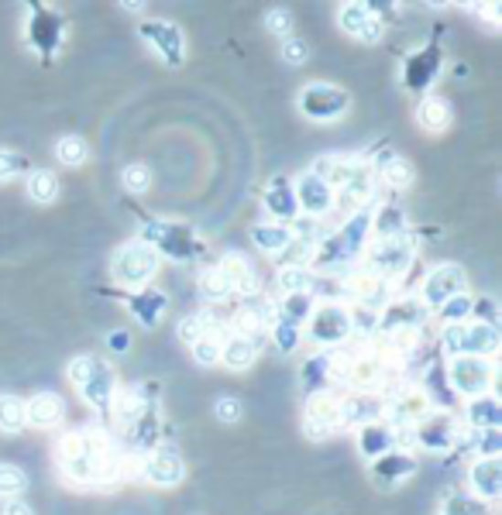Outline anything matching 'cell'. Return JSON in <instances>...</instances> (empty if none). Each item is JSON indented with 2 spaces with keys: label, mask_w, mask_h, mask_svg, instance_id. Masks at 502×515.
<instances>
[{
  "label": "cell",
  "mask_w": 502,
  "mask_h": 515,
  "mask_svg": "<svg viewBox=\"0 0 502 515\" xmlns=\"http://www.w3.org/2000/svg\"><path fill=\"white\" fill-rule=\"evenodd\" d=\"M155 272H158V255L152 247H144V244H128L114 261V279L128 289L152 282Z\"/></svg>",
  "instance_id": "cell-1"
},
{
  "label": "cell",
  "mask_w": 502,
  "mask_h": 515,
  "mask_svg": "<svg viewBox=\"0 0 502 515\" xmlns=\"http://www.w3.org/2000/svg\"><path fill=\"white\" fill-rule=\"evenodd\" d=\"M451 388L461 392V395H468V399H478V395H486L488 385H492V368H488V361L482 358H472V354H458V358L451 361Z\"/></svg>",
  "instance_id": "cell-2"
},
{
  "label": "cell",
  "mask_w": 502,
  "mask_h": 515,
  "mask_svg": "<svg viewBox=\"0 0 502 515\" xmlns=\"http://www.w3.org/2000/svg\"><path fill=\"white\" fill-rule=\"evenodd\" d=\"M300 110L306 117H314V121H334L337 114L347 110V93L327 83H314L300 93Z\"/></svg>",
  "instance_id": "cell-3"
},
{
  "label": "cell",
  "mask_w": 502,
  "mask_h": 515,
  "mask_svg": "<svg viewBox=\"0 0 502 515\" xmlns=\"http://www.w3.org/2000/svg\"><path fill=\"white\" fill-rule=\"evenodd\" d=\"M410 258H413V251H410V244L400 237H379V241L372 244V268L379 279H400L406 268H410Z\"/></svg>",
  "instance_id": "cell-4"
},
{
  "label": "cell",
  "mask_w": 502,
  "mask_h": 515,
  "mask_svg": "<svg viewBox=\"0 0 502 515\" xmlns=\"http://www.w3.org/2000/svg\"><path fill=\"white\" fill-rule=\"evenodd\" d=\"M334 426H341V399L327 392H314L306 402V436L324 440Z\"/></svg>",
  "instance_id": "cell-5"
},
{
  "label": "cell",
  "mask_w": 502,
  "mask_h": 515,
  "mask_svg": "<svg viewBox=\"0 0 502 515\" xmlns=\"http://www.w3.org/2000/svg\"><path fill=\"white\" fill-rule=\"evenodd\" d=\"M461 292H465V272L458 265H441L423 282V302L427 306H444L447 300H454Z\"/></svg>",
  "instance_id": "cell-6"
},
{
  "label": "cell",
  "mask_w": 502,
  "mask_h": 515,
  "mask_svg": "<svg viewBox=\"0 0 502 515\" xmlns=\"http://www.w3.org/2000/svg\"><path fill=\"white\" fill-rule=\"evenodd\" d=\"M337 21H341V31L355 35V38H361V42L375 45L379 38H382V21H379L372 7H365V4H345L341 15H337Z\"/></svg>",
  "instance_id": "cell-7"
},
{
  "label": "cell",
  "mask_w": 502,
  "mask_h": 515,
  "mask_svg": "<svg viewBox=\"0 0 502 515\" xmlns=\"http://www.w3.org/2000/svg\"><path fill=\"white\" fill-rule=\"evenodd\" d=\"M351 333V320H347V310L341 306H320L310 323V337L316 343H341Z\"/></svg>",
  "instance_id": "cell-8"
},
{
  "label": "cell",
  "mask_w": 502,
  "mask_h": 515,
  "mask_svg": "<svg viewBox=\"0 0 502 515\" xmlns=\"http://www.w3.org/2000/svg\"><path fill=\"white\" fill-rule=\"evenodd\" d=\"M217 272L224 275V282H228L230 292H241V296H255V292H259V275L251 268V261L244 255H238V251H230V255L220 258Z\"/></svg>",
  "instance_id": "cell-9"
},
{
  "label": "cell",
  "mask_w": 502,
  "mask_h": 515,
  "mask_svg": "<svg viewBox=\"0 0 502 515\" xmlns=\"http://www.w3.org/2000/svg\"><path fill=\"white\" fill-rule=\"evenodd\" d=\"M499 330L492 327V323H486V320H475V323H465V330H461V351L465 354H472V358H482L486 361L488 354H496L499 351Z\"/></svg>",
  "instance_id": "cell-10"
},
{
  "label": "cell",
  "mask_w": 502,
  "mask_h": 515,
  "mask_svg": "<svg viewBox=\"0 0 502 515\" xmlns=\"http://www.w3.org/2000/svg\"><path fill=\"white\" fill-rule=\"evenodd\" d=\"M144 474H148V481L158 488H173L183 481V460L176 454L173 447H162L155 450L152 457L144 460Z\"/></svg>",
  "instance_id": "cell-11"
},
{
  "label": "cell",
  "mask_w": 502,
  "mask_h": 515,
  "mask_svg": "<svg viewBox=\"0 0 502 515\" xmlns=\"http://www.w3.org/2000/svg\"><path fill=\"white\" fill-rule=\"evenodd\" d=\"M293 193H296V206L314 216L327 214L330 203H334V189H330L324 179H316L314 172H306V175L300 179V186L293 189Z\"/></svg>",
  "instance_id": "cell-12"
},
{
  "label": "cell",
  "mask_w": 502,
  "mask_h": 515,
  "mask_svg": "<svg viewBox=\"0 0 502 515\" xmlns=\"http://www.w3.org/2000/svg\"><path fill=\"white\" fill-rule=\"evenodd\" d=\"M142 35L148 38V42H152V48H155V52L166 58V62H173V66H179V62H183V35H179L173 25L148 21V25H142Z\"/></svg>",
  "instance_id": "cell-13"
},
{
  "label": "cell",
  "mask_w": 502,
  "mask_h": 515,
  "mask_svg": "<svg viewBox=\"0 0 502 515\" xmlns=\"http://www.w3.org/2000/svg\"><path fill=\"white\" fill-rule=\"evenodd\" d=\"M345 378L351 382L355 388L361 392H375V388H382L386 382V361L368 354V358H355L345 364Z\"/></svg>",
  "instance_id": "cell-14"
},
{
  "label": "cell",
  "mask_w": 502,
  "mask_h": 515,
  "mask_svg": "<svg viewBox=\"0 0 502 515\" xmlns=\"http://www.w3.org/2000/svg\"><path fill=\"white\" fill-rule=\"evenodd\" d=\"M472 488L482 499H499L502 491V460L499 457H482L472 468Z\"/></svg>",
  "instance_id": "cell-15"
},
{
  "label": "cell",
  "mask_w": 502,
  "mask_h": 515,
  "mask_svg": "<svg viewBox=\"0 0 502 515\" xmlns=\"http://www.w3.org/2000/svg\"><path fill=\"white\" fill-rule=\"evenodd\" d=\"M389 413H392V419L402 423V426H413V423H420V419L427 415V395L416 392V388H406V392H400V395L392 399Z\"/></svg>",
  "instance_id": "cell-16"
},
{
  "label": "cell",
  "mask_w": 502,
  "mask_h": 515,
  "mask_svg": "<svg viewBox=\"0 0 502 515\" xmlns=\"http://www.w3.org/2000/svg\"><path fill=\"white\" fill-rule=\"evenodd\" d=\"M259 358V341H248V337H228L220 347V361L228 364L230 372H244L251 368Z\"/></svg>",
  "instance_id": "cell-17"
},
{
  "label": "cell",
  "mask_w": 502,
  "mask_h": 515,
  "mask_svg": "<svg viewBox=\"0 0 502 515\" xmlns=\"http://www.w3.org/2000/svg\"><path fill=\"white\" fill-rule=\"evenodd\" d=\"M361 454L365 457H386V454H392V444H396V433L389 426H382V423H368V426H361Z\"/></svg>",
  "instance_id": "cell-18"
},
{
  "label": "cell",
  "mask_w": 502,
  "mask_h": 515,
  "mask_svg": "<svg viewBox=\"0 0 502 515\" xmlns=\"http://www.w3.org/2000/svg\"><path fill=\"white\" fill-rule=\"evenodd\" d=\"M265 206H269V214L279 216V220H293V216L300 214V206H296V193L289 186L286 179H275L269 193H265Z\"/></svg>",
  "instance_id": "cell-19"
},
{
  "label": "cell",
  "mask_w": 502,
  "mask_h": 515,
  "mask_svg": "<svg viewBox=\"0 0 502 515\" xmlns=\"http://www.w3.org/2000/svg\"><path fill=\"white\" fill-rule=\"evenodd\" d=\"M25 415H28V423H35V426H56L59 419H62V399L52 395V392H42V395H35L25 405Z\"/></svg>",
  "instance_id": "cell-20"
},
{
  "label": "cell",
  "mask_w": 502,
  "mask_h": 515,
  "mask_svg": "<svg viewBox=\"0 0 502 515\" xmlns=\"http://www.w3.org/2000/svg\"><path fill=\"white\" fill-rule=\"evenodd\" d=\"M351 289H355V296H358L361 310H375V306L389 302V282L386 279H379L375 272L358 275V279L351 282Z\"/></svg>",
  "instance_id": "cell-21"
},
{
  "label": "cell",
  "mask_w": 502,
  "mask_h": 515,
  "mask_svg": "<svg viewBox=\"0 0 502 515\" xmlns=\"http://www.w3.org/2000/svg\"><path fill=\"white\" fill-rule=\"evenodd\" d=\"M80 392L87 395V402H93L97 409H103L107 402L114 399V374H111V368L101 361V368H97V372L90 374L87 382L80 385Z\"/></svg>",
  "instance_id": "cell-22"
},
{
  "label": "cell",
  "mask_w": 502,
  "mask_h": 515,
  "mask_svg": "<svg viewBox=\"0 0 502 515\" xmlns=\"http://www.w3.org/2000/svg\"><path fill=\"white\" fill-rule=\"evenodd\" d=\"M355 169H358V162H351V158H337V155H327V158H320L316 162V169H314V175L316 179H324L330 189L337 186H345L347 179L355 175Z\"/></svg>",
  "instance_id": "cell-23"
},
{
  "label": "cell",
  "mask_w": 502,
  "mask_h": 515,
  "mask_svg": "<svg viewBox=\"0 0 502 515\" xmlns=\"http://www.w3.org/2000/svg\"><path fill=\"white\" fill-rule=\"evenodd\" d=\"M251 241L259 244L262 251H269V255H283L289 241H293V230L286 224H259L251 230Z\"/></svg>",
  "instance_id": "cell-24"
},
{
  "label": "cell",
  "mask_w": 502,
  "mask_h": 515,
  "mask_svg": "<svg viewBox=\"0 0 502 515\" xmlns=\"http://www.w3.org/2000/svg\"><path fill=\"white\" fill-rule=\"evenodd\" d=\"M468 419L475 423V429H499V423H502L499 402L492 399V395H478V399H472V405H468Z\"/></svg>",
  "instance_id": "cell-25"
},
{
  "label": "cell",
  "mask_w": 502,
  "mask_h": 515,
  "mask_svg": "<svg viewBox=\"0 0 502 515\" xmlns=\"http://www.w3.org/2000/svg\"><path fill=\"white\" fill-rule=\"evenodd\" d=\"M416 440L423 447H433V450H441L454 440V423L451 419H431L427 426H416Z\"/></svg>",
  "instance_id": "cell-26"
},
{
  "label": "cell",
  "mask_w": 502,
  "mask_h": 515,
  "mask_svg": "<svg viewBox=\"0 0 502 515\" xmlns=\"http://www.w3.org/2000/svg\"><path fill=\"white\" fill-rule=\"evenodd\" d=\"M379 175H382V183L392 189H406L410 186V179H413V165L406 162V158L400 155H386L382 158V169H379Z\"/></svg>",
  "instance_id": "cell-27"
},
{
  "label": "cell",
  "mask_w": 502,
  "mask_h": 515,
  "mask_svg": "<svg viewBox=\"0 0 502 515\" xmlns=\"http://www.w3.org/2000/svg\"><path fill=\"white\" fill-rule=\"evenodd\" d=\"M416 117H420V124L427 131H444L451 124V107L444 100H437V97H427V100L420 103Z\"/></svg>",
  "instance_id": "cell-28"
},
{
  "label": "cell",
  "mask_w": 502,
  "mask_h": 515,
  "mask_svg": "<svg viewBox=\"0 0 502 515\" xmlns=\"http://www.w3.org/2000/svg\"><path fill=\"white\" fill-rule=\"evenodd\" d=\"M25 423H28L25 402L17 399V395H0V429L4 433H21Z\"/></svg>",
  "instance_id": "cell-29"
},
{
  "label": "cell",
  "mask_w": 502,
  "mask_h": 515,
  "mask_svg": "<svg viewBox=\"0 0 502 515\" xmlns=\"http://www.w3.org/2000/svg\"><path fill=\"white\" fill-rule=\"evenodd\" d=\"M28 196L35 203H52L59 196V179L52 175V172H31L28 175Z\"/></svg>",
  "instance_id": "cell-30"
},
{
  "label": "cell",
  "mask_w": 502,
  "mask_h": 515,
  "mask_svg": "<svg viewBox=\"0 0 502 515\" xmlns=\"http://www.w3.org/2000/svg\"><path fill=\"white\" fill-rule=\"evenodd\" d=\"M337 193H341V200L345 203H365V196H368V193H372V172L368 169H355V175H351V179H347L345 186L337 189Z\"/></svg>",
  "instance_id": "cell-31"
},
{
  "label": "cell",
  "mask_w": 502,
  "mask_h": 515,
  "mask_svg": "<svg viewBox=\"0 0 502 515\" xmlns=\"http://www.w3.org/2000/svg\"><path fill=\"white\" fill-rule=\"evenodd\" d=\"M310 272L303 268V265H286L283 272H279V289L286 292V296H300V292H310Z\"/></svg>",
  "instance_id": "cell-32"
},
{
  "label": "cell",
  "mask_w": 502,
  "mask_h": 515,
  "mask_svg": "<svg viewBox=\"0 0 502 515\" xmlns=\"http://www.w3.org/2000/svg\"><path fill=\"white\" fill-rule=\"evenodd\" d=\"M114 409H117V419H121V423H134V419L144 413V392L142 388H128L124 395H117Z\"/></svg>",
  "instance_id": "cell-33"
},
{
  "label": "cell",
  "mask_w": 502,
  "mask_h": 515,
  "mask_svg": "<svg viewBox=\"0 0 502 515\" xmlns=\"http://www.w3.org/2000/svg\"><path fill=\"white\" fill-rule=\"evenodd\" d=\"M220 347H224V337L217 330H207L200 341L193 343V358L200 364H217L220 361Z\"/></svg>",
  "instance_id": "cell-34"
},
{
  "label": "cell",
  "mask_w": 502,
  "mask_h": 515,
  "mask_svg": "<svg viewBox=\"0 0 502 515\" xmlns=\"http://www.w3.org/2000/svg\"><path fill=\"white\" fill-rule=\"evenodd\" d=\"M56 155H59V162L62 165H83L90 158V148H87V142L83 138H62V142L56 144Z\"/></svg>",
  "instance_id": "cell-35"
},
{
  "label": "cell",
  "mask_w": 502,
  "mask_h": 515,
  "mask_svg": "<svg viewBox=\"0 0 502 515\" xmlns=\"http://www.w3.org/2000/svg\"><path fill=\"white\" fill-rule=\"evenodd\" d=\"M131 306H134V316L142 320L144 327H155L158 310H162V296H155L152 289H144V296H134V300H131Z\"/></svg>",
  "instance_id": "cell-36"
},
{
  "label": "cell",
  "mask_w": 502,
  "mask_h": 515,
  "mask_svg": "<svg viewBox=\"0 0 502 515\" xmlns=\"http://www.w3.org/2000/svg\"><path fill=\"white\" fill-rule=\"evenodd\" d=\"M265 320H262L251 306L248 310H241V313L234 316V337H248V341H259V333H265Z\"/></svg>",
  "instance_id": "cell-37"
},
{
  "label": "cell",
  "mask_w": 502,
  "mask_h": 515,
  "mask_svg": "<svg viewBox=\"0 0 502 515\" xmlns=\"http://www.w3.org/2000/svg\"><path fill=\"white\" fill-rule=\"evenodd\" d=\"M475 310V302L461 292V296H454V300H447L444 306H441V313H444L447 320V327H454V323H465V316L472 313Z\"/></svg>",
  "instance_id": "cell-38"
},
{
  "label": "cell",
  "mask_w": 502,
  "mask_h": 515,
  "mask_svg": "<svg viewBox=\"0 0 502 515\" xmlns=\"http://www.w3.org/2000/svg\"><path fill=\"white\" fill-rule=\"evenodd\" d=\"M200 289H203V296H207V300H210V302H220V300H228V296H230L228 282H224V275L217 272V268H210V272H203Z\"/></svg>",
  "instance_id": "cell-39"
},
{
  "label": "cell",
  "mask_w": 502,
  "mask_h": 515,
  "mask_svg": "<svg viewBox=\"0 0 502 515\" xmlns=\"http://www.w3.org/2000/svg\"><path fill=\"white\" fill-rule=\"evenodd\" d=\"M25 471L21 468H11V464H0V495H17L25 491Z\"/></svg>",
  "instance_id": "cell-40"
},
{
  "label": "cell",
  "mask_w": 502,
  "mask_h": 515,
  "mask_svg": "<svg viewBox=\"0 0 502 515\" xmlns=\"http://www.w3.org/2000/svg\"><path fill=\"white\" fill-rule=\"evenodd\" d=\"M207 330H214V327H210V320H203V316H187V320L179 323V341L193 347V343L200 341Z\"/></svg>",
  "instance_id": "cell-41"
},
{
  "label": "cell",
  "mask_w": 502,
  "mask_h": 515,
  "mask_svg": "<svg viewBox=\"0 0 502 515\" xmlns=\"http://www.w3.org/2000/svg\"><path fill=\"white\" fill-rule=\"evenodd\" d=\"M124 186H128L131 193H144V189L152 186V172L144 169V165H128V169H124Z\"/></svg>",
  "instance_id": "cell-42"
},
{
  "label": "cell",
  "mask_w": 502,
  "mask_h": 515,
  "mask_svg": "<svg viewBox=\"0 0 502 515\" xmlns=\"http://www.w3.org/2000/svg\"><path fill=\"white\" fill-rule=\"evenodd\" d=\"M97 368H101V361H97V358H76V361L69 364V382H72L76 388H80V385H83V382L90 378V374L97 372Z\"/></svg>",
  "instance_id": "cell-43"
},
{
  "label": "cell",
  "mask_w": 502,
  "mask_h": 515,
  "mask_svg": "<svg viewBox=\"0 0 502 515\" xmlns=\"http://www.w3.org/2000/svg\"><path fill=\"white\" fill-rule=\"evenodd\" d=\"M475 440L482 457H499V429H475Z\"/></svg>",
  "instance_id": "cell-44"
},
{
  "label": "cell",
  "mask_w": 502,
  "mask_h": 515,
  "mask_svg": "<svg viewBox=\"0 0 502 515\" xmlns=\"http://www.w3.org/2000/svg\"><path fill=\"white\" fill-rule=\"evenodd\" d=\"M214 415L220 423H238L241 419V402L234 399V395H224V399H217Z\"/></svg>",
  "instance_id": "cell-45"
},
{
  "label": "cell",
  "mask_w": 502,
  "mask_h": 515,
  "mask_svg": "<svg viewBox=\"0 0 502 515\" xmlns=\"http://www.w3.org/2000/svg\"><path fill=\"white\" fill-rule=\"evenodd\" d=\"M283 58H286L289 66H303V62L310 58V48H306V42H300V38H286V42H283Z\"/></svg>",
  "instance_id": "cell-46"
},
{
  "label": "cell",
  "mask_w": 502,
  "mask_h": 515,
  "mask_svg": "<svg viewBox=\"0 0 502 515\" xmlns=\"http://www.w3.org/2000/svg\"><path fill=\"white\" fill-rule=\"evenodd\" d=\"M347 320H351V330H365V333L379 330V316L372 310H355V313H347Z\"/></svg>",
  "instance_id": "cell-47"
},
{
  "label": "cell",
  "mask_w": 502,
  "mask_h": 515,
  "mask_svg": "<svg viewBox=\"0 0 502 515\" xmlns=\"http://www.w3.org/2000/svg\"><path fill=\"white\" fill-rule=\"evenodd\" d=\"M275 341H279V351H293V347H296V341H300V330L296 327H289V323H279V327H275Z\"/></svg>",
  "instance_id": "cell-48"
},
{
  "label": "cell",
  "mask_w": 502,
  "mask_h": 515,
  "mask_svg": "<svg viewBox=\"0 0 502 515\" xmlns=\"http://www.w3.org/2000/svg\"><path fill=\"white\" fill-rule=\"evenodd\" d=\"M265 28L272 31V35H286V31L293 28V17H289V11H269Z\"/></svg>",
  "instance_id": "cell-49"
},
{
  "label": "cell",
  "mask_w": 502,
  "mask_h": 515,
  "mask_svg": "<svg viewBox=\"0 0 502 515\" xmlns=\"http://www.w3.org/2000/svg\"><path fill=\"white\" fill-rule=\"evenodd\" d=\"M107 347H111V351H117V354H128V351H131L128 330H114V333L107 337Z\"/></svg>",
  "instance_id": "cell-50"
},
{
  "label": "cell",
  "mask_w": 502,
  "mask_h": 515,
  "mask_svg": "<svg viewBox=\"0 0 502 515\" xmlns=\"http://www.w3.org/2000/svg\"><path fill=\"white\" fill-rule=\"evenodd\" d=\"M15 169H17V158L11 155V152H0V183H4V179H11Z\"/></svg>",
  "instance_id": "cell-51"
},
{
  "label": "cell",
  "mask_w": 502,
  "mask_h": 515,
  "mask_svg": "<svg viewBox=\"0 0 502 515\" xmlns=\"http://www.w3.org/2000/svg\"><path fill=\"white\" fill-rule=\"evenodd\" d=\"M447 515H486V512H482V505H472V501H454V509Z\"/></svg>",
  "instance_id": "cell-52"
},
{
  "label": "cell",
  "mask_w": 502,
  "mask_h": 515,
  "mask_svg": "<svg viewBox=\"0 0 502 515\" xmlns=\"http://www.w3.org/2000/svg\"><path fill=\"white\" fill-rule=\"evenodd\" d=\"M4 515H35V512H31V505H25V501H7Z\"/></svg>",
  "instance_id": "cell-53"
}]
</instances>
